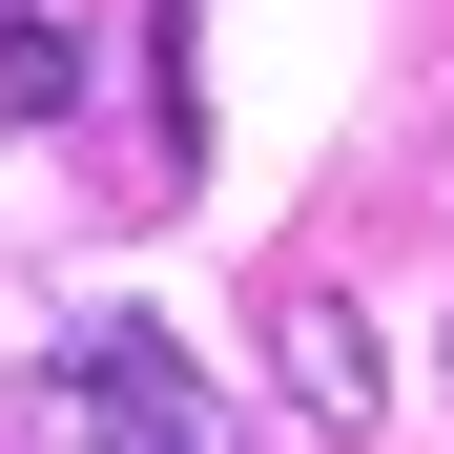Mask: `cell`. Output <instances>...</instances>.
I'll list each match as a JSON object with an SVG mask.
<instances>
[{"label": "cell", "instance_id": "obj_3", "mask_svg": "<svg viewBox=\"0 0 454 454\" xmlns=\"http://www.w3.org/2000/svg\"><path fill=\"white\" fill-rule=\"evenodd\" d=\"M62 104H83V42L42 0H0V124H62Z\"/></svg>", "mask_w": 454, "mask_h": 454}, {"label": "cell", "instance_id": "obj_2", "mask_svg": "<svg viewBox=\"0 0 454 454\" xmlns=\"http://www.w3.org/2000/svg\"><path fill=\"white\" fill-rule=\"evenodd\" d=\"M269 351H289V393H310V434H372V413H393V372H372V310H351V289H289Z\"/></svg>", "mask_w": 454, "mask_h": 454}, {"label": "cell", "instance_id": "obj_1", "mask_svg": "<svg viewBox=\"0 0 454 454\" xmlns=\"http://www.w3.org/2000/svg\"><path fill=\"white\" fill-rule=\"evenodd\" d=\"M42 454H227V393L186 372V331L83 310V331L42 351Z\"/></svg>", "mask_w": 454, "mask_h": 454}, {"label": "cell", "instance_id": "obj_4", "mask_svg": "<svg viewBox=\"0 0 454 454\" xmlns=\"http://www.w3.org/2000/svg\"><path fill=\"white\" fill-rule=\"evenodd\" d=\"M434 372H454V351H434Z\"/></svg>", "mask_w": 454, "mask_h": 454}]
</instances>
